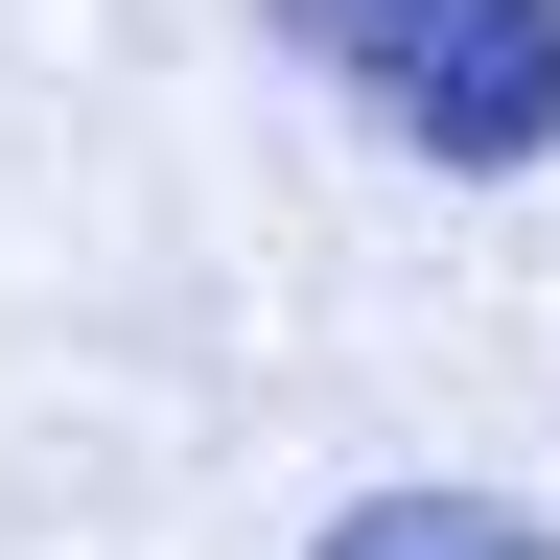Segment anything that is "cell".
<instances>
[{
  "mask_svg": "<svg viewBox=\"0 0 560 560\" xmlns=\"http://www.w3.org/2000/svg\"><path fill=\"white\" fill-rule=\"evenodd\" d=\"M280 47L397 164H467V187L560 164V0H280Z\"/></svg>",
  "mask_w": 560,
  "mask_h": 560,
  "instance_id": "1",
  "label": "cell"
},
{
  "mask_svg": "<svg viewBox=\"0 0 560 560\" xmlns=\"http://www.w3.org/2000/svg\"><path fill=\"white\" fill-rule=\"evenodd\" d=\"M304 560H560V537H537V514H490V490H350Z\"/></svg>",
  "mask_w": 560,
  "mask_h": 560,
  "instance_id": "2",
  "label": "cell"
}]
</instances>
